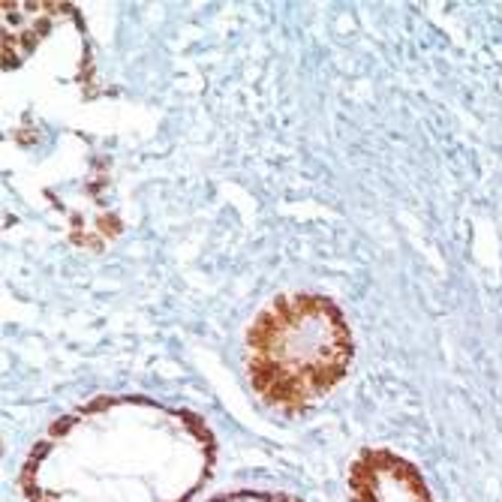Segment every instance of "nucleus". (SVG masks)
Listing matches in <instances>:
<instances>
[{
  "mask_svg": "<svg viewBox=\"0 0 502 502\" xmlns=\"http://www.w3.org/2000/svg\"><path fill=\"white\" fill-rule=\"evenodd\" d=\"M196 418L154 403H97L48 433L24 469L31 502H187L211 472Z\"/></svg>",
  "mask_w": 502,
  "mask_h": 502,
  "instance_id": "obj_1",
  "label": "nucleus"
},
{
  "mask_svg": "<svg viewBox=\"0 0 502 502\" xmlns=\"http://www.w3.org/2000/svg\"><path fill=\"white\" fill-rule=\"evenodd\" d=\"M352 340L337 307L316 295H286L247 334V373L268 406L301 412L346 376Z\"/></svg>",
  "mask_w": 502,
  "mask_h": 502,
  "instance_id": "obj_2",
  "label": "nucleus"
},
{
  "mask_svg": "<svg viewBox=\"0 0 502 502\" xmlns=\"http://www.w3.org/2000/svg\"><path fill=\"white\" fill-rule=\"evenodd\" d=\"M352 502H433L427 484L409 460L385 449L364 451L349 469Z\"/></svg>",
  "mask_w": 502,
  "mask_h": 502,
  "instance_id": "obj_3",
  "label": "nucleus"
},
{
  "mask_svg": "<svg viewBox=\"0 0 502 502\" xmlns=\"http://www.w3.org/2000/svg\"><path fill=\"white\" fill-rule=\"evenodd\" d=\"M214 502H292V499L277 496V493H232V496H223Z\"/></svg>",
  "mask_w": 502,
  "mask_h": 502,
  "instance_id": "obj_4",
  "label": "nucleus"
}]
</instances>
